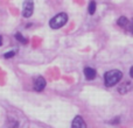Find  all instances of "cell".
Instances as JSON below:
<instances>
[{
	"instance_id": "1",
	"label": "cell",
	"mask_w": 133,
	"mask_h": 128,
	"mask_svg": "<svg viewBox=\"0 0 133 128\" xmlns=\"http://www.w3.org/2000/svg\"><path fill=\"white\" fill-rule=\"evenodd\" d=\"M123 73L119 70H111L104 75V80H105V85L106 86H113L117 83H119V80L122 79Z\"/></svg>"
},
{
	"instance_id": "2",
	"label": "cell",
	"mask_w": 133,
	"mask_h": 128,
	"mask_svg": "<svg viewBox=\"0 0 133 128\" xmlns=\"http://www.w3.org/2000/svg\"><path fill=\"white\" fill-rule=\"evenodd\" d=\"M66 21H68V16H66V14L65 13H60V14L55 15L53 19H51L50 22H49V25H50V27L53 28V29H58V28L63 27V26L65 25Z\"/></svg>"
},
{
	"instance_id": "3",
	"label": "cell",
	"mask_w": 133,
	"mask_h": 128,
	"mask_svg": "<svg viewBox=\"0 0 133 128\" xmlns=\"http://www.w3.org/2000/svg\"><path fill=\"white\" fill-rule=\"evenodd\" d=\"M34 11V4H33V0H25L23 2V7H22V15L25 18H29L33 14Z\"/></svg>"
},
{
	"instance_id": "4",
	"label": "cell",
	"mask_w": 133,
	"mask_h": 128,
	"mask_svg": "<svg viewBox=\"0 0 133 128\" xmlns=\"http://www.w3.org/2000/svg\"><path fill=\"white\" fill-rule=\"evenodd\" d=\"M46 87V79L41 76L36 77L34 79V89L35 91H42V90Z\"/></svg>"
},
{
	"instance_id": "5",
	"label": "cell",
	"mask_w": 133,
	"mask_h": 128,
	"mask_svg": "<svg viewBox=\"0 0 133 128\" xmlns=\"http://www.w3.org/2000/svg\"><path fill=\"white\" fill-rule=\"evenodd\" d=\"M71 128H87V125H85V121L83 120V118L77 115V117L72 120Z\"/></svg>"
},
{
	"instance_id": "6",
	"label": "cell",
	"mask_w": 133,
	"mask_h": 128,
	"mask_svg": "<svg viewBox=\"0 0 133 128\" xmlns=\"http://www.w3.org/2000/svg\"><path fill=\"white\" fill-rule=\"evenodd\" d=\"M84 76L87 79L92 80V79H95V77H96V71H95V69H92V68H85L84 69Z\"/></svg>"
},
{
	"instance_id": "7",
	"label": "cell",
	"mask_w": 133,
	"mask_h": 128,
	"mask_svg": "<svg viewBox=\"0 0 133 128\" xmlns=\"http://www.w3.org/2000/svg\"><path fill=\"white\" fill-rule=\"evenodd\" d=\"M118 90H119V92H120V93H123V94L127 93L129 91H131V90H132V84L130 82H126V83H124V84L120 85Z\"/></svg>"
},
{
	"instance_id": "8",
	"label": "cell",
	"mask_w": 133,
	"mask_h": 128,
	"mask_svg": "<svg viewBox=\"0 0 133 128\" xmlns=\"http://www.w3.org/2000/svg\"><path fill=\"white\" fill-rule=\"evenodd\" d=\"M18 127H19L18 121H15L14 119H8L4 126V128H18Z\"/></svg>"
},
{
	"instance_id": "9",
	"label": "cell",
	"mask_w": 133,
	"mask_h": 128,
	"mask_svg": "<svg viewBox=\"0 0 133 128\" xmlns=\"http://www.w3.org/2000/svg\"><path fill=\"white\" fill-rule=\"evenodd\" d=\"M129 20H127V18H125V16H122V18L118 19V26H120V27H127L129 26Z\"/></svg>"
},
{
	"instance_id": "10",
	"label": "cell",
	"mask_w": 133,
	"mask_h": 128,
	"mask_svg": "<svg viewBox=\"0 0 133 128\" xmlns=\"http://www.w3.org/2000/svg\"><path fill=\"white\" fill-rule=\"evenodd\" d=\"M95 12H96V2H95V1H91V2L89 4V13L92 15Z\"/></svg>"
},
{
	"instance_id": "11",
	"label": "cell",
	"mask_w": 133,
	"mask_h": 128,
	"mask_svg": "<svg viewBox=\"0 0 133 128\" xmlns=\"http://www.w3.org/2000/svg\"><path fill=\"white\" fill-rule=\"evenodd\" d=\"M15 39L18 40V41H20L22 44H26V43H27V40H26L25 37H23L22 35L20 34V33H18V34H15Z\"/></svg>"
},
{
	"instance_id": "12",
	"label": "cell",
	"mask_w": 133,
	"mask_h": 128,
	"mask_svg": "<svg viewBox=\"0 0 133 128\" xmlns=\"http://www.w3.org/2000/svg\"><path fill=\"white\" fill-rule=\"evenodd\" d=\"M14 55H15V51H9V53H6V54H5L4 56H5V58H12Z\"/></svg>"
},
{
	"instance_id": "13",
	"label": "cell",
	"mask_w": 133,
	"mask_h": 128,
	"mask_svg": "<svg viewBox=\"0 0 133 128\" xmlns=\"http://www.w3.org/2000/svg\"><path fill=\"white\" fill-rule=\"evenodd\" d=\"M127 27H129L130 32H131V33H133V21H131V22L129 23V26H127Z\"/></svg>"
},
{
	"instance_id": "14",
	"label": "cell",
	"mask_w": 133,
	"mask_h": 128,
	"mask_svg": "<svg viewBox=\"0 0 133 128\" xmlns=\"http://www.w3.org/2000/svg\"><path fill=\"white\" fill-rule=\"evenodd\" d=\"M130 75H131V77L133 78V66L131 68V71H130Z\"/></svg>"
},
{
	"instance_id": "15",
	"label": "cell",
	"mask_w": 133,
	"mask_h": 128,
	"mask_svg": "<svg viewBox=\"0 0 133 128\" xmlns=\"http://www.w3.org/2000/svg\"><path fill=\"white\" fill-rule=\"evenodd\" d=\"M0 46H2V37L0 36Z\"/></svg>"
}]
</instances>
